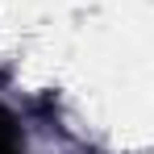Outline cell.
<instances>
[{"instance_id": "1", "label": "cell", "mask_w": 154, "mask_h": 154, "mask_svg": "<svg viewBox=\"0 0 154 154\" xmlns=\"http://www.w3.org/2000/svg\"><path fill=\"white\" fill-rule=\"evenodd\" d=\"M0 154H25L21 129L13 121V112H4V108H0Z\"/></svg>"}]
</instances>
